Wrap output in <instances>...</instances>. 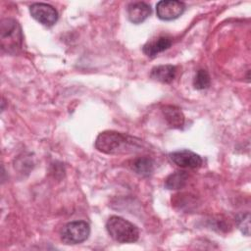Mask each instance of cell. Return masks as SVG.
Masks as SVG:
<instances>
[{
	"instance_id": "5bb4252c",
	"label": "cell",
	"mask_w": 251,
	"mask_h": 251,
	"mask_svg": "<svg viewBox=\"0 0 251 251\" xmlns=\"http://www.w3.org/2000/svg\"><path fill=\"white\" fill-rule=\"evenodd\" d=\"M210 83H211V79L208 72L205 70H199L196 73L193 79L194 87L198 90H202V89L208 88L210 86Z\"/></svg>"
},
{
	"instance_id": "7c38bea8",
	"label": "cell",
	"mask_w": 251,
	"mask_h": 251,
	"mask_svg": "<svg viewBox=\"0 0 251 251\" xmlns=\"http://www.w3.org/2000/svg\"><path fill=\"white\" fill-rule=\"evenodd\" d=\"M188 175L184 171H177L170 176L165 180V187L171 190H176L183 188L187 182Z\"/></svg>"
},
{
	"instance_id": "30bf717a",
	"label": "cell",
	"mask_w": 251,
	"mask_h": 251,
	"mask_svg": "<svg viewBox=\"0 0 251 251\" xmlns=\"http://www.w3.org/2000/svg\"><path fill=\"white\" fill-rule=\"evenodd\" d=\"M176 75V67L173 65H160L151 70L150 76L162 83H171Z\"/></svg>"
},
{
	"instance_id": "4fadbf2b",
	"label": "cell",
	"mask_w": 251,
	"mask_h": 251,
	"mask_svg": "<svg viewBox=\"0 0 251 251\" xmlns=\"http://www.w3.org/2000/svg\"><path fill=\"white\" fill-rule=\"evenodd\" d=\"M132 170L141 176H149L154 170V163L148 157H140L135 159L131 164Z\"/></svg>"
},
{
	"instance_id": "8992f818",
	"label": "cell",
	"mask_w": 251,
	"mask_h": 251,
	"mask_svg": "<svg viewBox=\"0 0 251 251\" xmlns=\"http://www.w3.org/2000/svg\"><path fill=\"white\" fill-rule=\"evenodd\" d=\"M185 10L184 3L176 0H162L156 4V13L162 21H173L180 17Z\"/></svg>"
},
{
	"instance_id": "8fae6325",
	"label": "cell",
	"mask_w": 251,
	"mask_h": 251,
	"mask_svg": "<svg viewBox=\"0 0 251 251\" xmlns=\"http://www.w3.org/2000/svg\"><path fill=\"white\" fill-rule=\"evenodd\" d=\"M163 115L168 124L175 128H180L184 125V115L182 111L173 105H166L162 108Z\"/></svg>"
},
{
	"instance_id": "9a60e30c",
	"label": "cell",
	"mask_w": 251,
	"mask_h": 251,
	"mask_svg": "<svg viewBox=\"0 0 251 251\" xmlns=\"http://www.w3.org/2000/svg\"><path fill=\"white\" fill-rule=\"evenodd\" d=\"M235 221H236V225H237V227L239 228V230L246 236H249V234H250V214H249V212L237 215Z\"/></svg>"
},
{
	"instance_id": "6da1fadb",
	"label": "cell",
	"mask_w": 251,
	"mask_h": 251,
	"mask_svg": "<svg viewBox=\"0 0 251 251\" xmlns=\"http://www.w3.org/2000/svg\"><path fill=\"white\" fill-rule=\"evenodd\" d=\"M95 148L109 155L132 154L142 150L143 142L141 139L126 133L105 130L100 132L96 137Z\"/></svg>"
},
{
	"instance_id": "ba28073f",
	"label": "cell",
	"mask_w": 251,
	"mask_h": 251,
	"mask_svg": "<svg viewBox=\"0 0 251 251\" xmlns=\"http://www.w3.org/2000/svg\"><path fill=\"white\" fill-rule=\"evenodd\" d=\"M127 18L135 25L143 23L151 15V7L145 2H133L127 6Z\"/></svg>"
},
{
	"instance_id": "9c48e42d",
	"label": "cell",
	"mask_w": 251,
	"mask_h": 251,
	"mask_svg": "<svg viewBox=\"0 0 251 251\" xmlns=\"http://www.w3.org/2000/svg\"><path fill=\"white\" fill-rule=\"evenodd\" d=\"M172 43H173V39L170 36H167V35L158 36L156 38L149 40L143 46V52L146 56L153 58L157 56L159 53L170 48Z\"/></svg>"
},
{
	"instance_id": "7a4b0ae2",
	"label": "cell",
	"mask_w": 251,
	"mask_h": 251,
	"mask_svg": "<svg viewBox=\"0 0 251 251\" xmlns=\"http://www.w3.org/2000/svg\"><path fill=\"white\" fill-rule=\"evenodd\" d=\"M23 32L18 21L15 19H4L0 25V41L2 51L16 55L23 47Z\"/></svg>"
},
{
	"instance_id": "277c9868",
	"label": "cell",
	"mask_w": 251,
	"mask_h": 251,
	"mask_svg": "<svg viewBox=\"0 0 251 251\" xmlns=\"http://www.w3.org/2000/svg\"><path fill=\"white\" fill-rule=\"evenodd\" d=\"M90 234V226L85 221H74L65 225L61 230V240L68 245L79 244Z\"/></svg>"
},
{
	"instance_id": "5b68a950",
	"label": "cell",
	"mask_w": 251,
	"mask_h": 251,
	"mask_svg": "<svg viewBox=\"0 0 251 251\" xmlns=\"http://www.w3.org/2000/svg\"><path fill=\"white\" fill-rule=\"evenodd\" d=\"M31 17L44 26H52L58 21L57 10L46 3H34L29 7Z\"/></svg>"
},
{
	"instance_id": "3957f363",
	"label": "cell",
	"mask_w": 251,
	"mask_h": 251,
	"mask_svg": "<svg viewBox=\"0 0 251 251\" xmlns=\"http://www.w3.org/2000/svg\"><path fill=\"white\" fill-rule=\"evenodd\" d=\"M106 229L108 234L115 241L120 243H132L139 238V230L137 226L119 216H112L108 219Z\"/></svg>"
},
{
	"instance_id": "52a82bcc",
	"label": "cell",
	"mask_w": 251,
	"mask_h": 251,
	"mask_svg": "<svg viewBox=\"0 0 251 251\" xmlns=\"http://www.w3.org/2000/svg\"><path fill=\"white\" fill-rule=\"evenodd\" d=\"M170 159L174 164L184 169H196L201 167L203 163L202 158L198 154L188 149L177 150L171 153Z\"/></svg>"
}]
</instances>
